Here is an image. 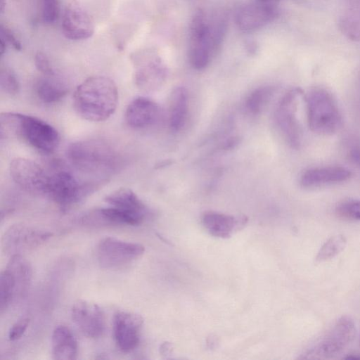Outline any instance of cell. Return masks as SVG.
Returning <instances> with one entry per match:
<instances>
[{"label":"cell","instance_id":"6da1fadb","mask_svg":"<svg viewBox=\"0 0 360 360\" xmlns=\"http://www.w3.org/2000/svg\"><path fill=\"white\" fill-rule=\"evenodd\" d=\"M118 91L114 81L104 76H93L76 89L74 108L83 119L91 122L108 120L115 111Z\"/></svg>","mask_w":360,"mask_h":360},{"label":"cell","instance_id":"7a4b0ae2","mask_svg":"<svg viewBox=\"0 0 360 360\" xmlns=\"http://www.w3.org/2000/svg\"><path fill=\"white\" fill-rule=\"evenodd\" d=\"M1 136L22 138L44 153H51L58 146V131L45 121L31 115L4 112L0 115Z\"/></svg>","mask_w":360,"mask_h":360},{"label":"cell","instance_id":"3957f363","mask_svg":"<svg viewBox=\"0 0 360 360\" xmlns=\"http://www.w3.org/2000/svg\"><path fill=\"white\" fill-rule=\"evenodd\" d=\"M305 101L308 124L312 131L331 135L340 129L342 115L330 92L323 88H314L307 94Z\"/></svg>","mask_w":360,"mask_h":360},{"label":"cell","instance_id":"277c9868","mask_svg":"<svg viewBox=\"0 0 360 360\" xmlns=\"http://www.w3.org/2000/svg\"><path fill=\"white\" fill-rule=\"evenodd\" d=\"M67 155L75 167L84 172H107L114 169L117 163L115 151L106 143L97 140L71 143Z\"/></svg>","mask_w":360,"mask_h":360},{"label":"cell","instance_id":"5b68a950","mask_svg":"<svg viewBox=\"0 0 360 360\" xmlns=\"http://www.w3.org/2000/svg\"><path fill=\"white\" fill-rule=\"evenodd\" d=\"M355 333L353 319L348 316H342L316 343L302 354L301 358H333L348 347L353 340Z\"/></svg>","mask_w":360,"mask_h":360},{"label":"cell","instance_id":"8992f818","mask_svg":"<svg viewBox=\"0 0 360 360\" xmlns=\"http://www.w3.org/2000/svg\"><path fill=\"white\" fill-rule=\"evenodd\" d=\"M93 188V186L80 184L70 172L62 170L49 175L45 195L66 210L81 201Z\"/></svg>","mask_w":360,"mask_h":360},{"label":"cell","instance_id":"52a82bcc","mask_svg":"<svg viewBox=\"0 0 360 360\" xmlns=\"http://www.w3.org/2000/svg\"><path fill=\"white\" fill-rule=\"evenodd\" d=\"M145 251L143 245L114 237L101 240L96 248V257L105 269H117L129 264L139 258Z\"/></svg>","mask_w":360,"mask_h":360},{"label":"cell","instance_id":"ba28073f","mask_svg":"<svg viewBox=\"0 0 360 360\" xmlns=\"http://www.w3.org/2000/svg\"><path fill=\"white\" fill-rule=\"evenodd\" d=\"M53 233L25 224H16L11 226L4 232L2 248L9 256L22 255L41 245Z\"/></svg>","mask_w":360,"mask_h":360},{"label":"cell","instance_id":"9c48e42d","mask_svg":"<svg viewBox=\"0 0 360 360\" xmlns=\"http://www.w3.org/2000/svg\"><path fill=\"white\" fill-rule=\"evenodd\" d=\"M212 38L204 12L197 10L190 25L188 57L191 65L196 70H202L210 62Z\"/></svg>","mask_w":360,"mask_h":360},{"label":"cell","instance_id":"30bf717a","mask_svg":"<svg viewBox=\"0 0 360 360\" xmlns=\"http://www.w3.org/2000/svg\"><path fill=\"white\" fill-rule=\"evenodd\" d=\"M302 94L298 88L288 91L281 99L276 111L279 129L286 141L294 148L300 147L302 140L301 127L297 117L299 98Z\"/></svg>","mask_w":360,"mask_h":360},{"label":"cell","instance_id":"8fae6325","mask_svg":"<svg viewBox=\"0 0 360 360\" xmlns=\"http://www.w3.org/2000/svg\"><path fill=\"white\" fill-rule=\"evenodd\" d=\"M136 86L143 91L160 88L165 80L167 70L161 58L153 52H143L132 58Z\"/></svg>","mask_w":360,"mask_h":360},{"label":"cell","instance_id":"7c38bea8","mask_svg":"<svg viewBox=\"0 0 360 360\" xmlns=\"http://www.w3.org/2000/svg\"><path fill=\"white\" fill-rule=\"evenodd\" d=\"M12 179L25 191L45 195L49 174L35 162L23 158L13 159L10 164Z\"/></svg>","mask_w":360,"mask_h":360},{"label":"cell","instance_id":"4fadbf2b","mask_svg":"<svg viewBox=\"0 0 360 360\" xmlns=\"http://www.w3.org/2000/svg\"><path fill=\"white\" fill-rule=\"evenodd\" d=\"M143 319L139 314L120 311L113 318V336L123 352L134 350L139 344Z\"/></svg>","mask_w":360,"mask_h":360},{"label":"cell","instance_id":"5bb4252c","mask_svg":"<svg viewBox=\"0 0 360 360\" xmlns=\"http://www.w3.org/2000/svg\"><path fill=\"white\" fill-rule=\"evenodd\" d=\"M71 316L74 323L85 336L98 338L104 333V314L96 304L86 300H77L72 307Z\"/></svg>","mask_w":360,"mask_h":360},{"label":"cell","instance_id":"9a60e30c","mask_svg":"<svg viewBox=\"0 0 360 360\" xmlns=\"http://www.w3.org/2000/svg\"><path fill=\"white\" fill-rule=\"evenodd\" d=\"M142 221L134 215L112 206L89 211L79 220L82 226L91 227L137 226Z\"/></svg>","mask_w":360,"mask_h":360},{"label":"cell","instance_id":"2e32d148","mask_svg":"<svg viewBox=\"0 0 360 360\" xmlns=\"http://www.w3.org/2000/svg\"><path fill=\"white\" fill-rule=\"evenodd\" d=\"M160 116L159 105L151 99L139 96L133 99L125 111V121L131 128L143 129L155 124Z\"/></svg>","mask_w":360,"mask_h":360},{"label":"cell","instance_id":"e0dca14e","mask_svg":"<svg viewBox=\"0 0 360 360\" xmlns=\"http://www.w3.org/2000/svg\"><path fill=\"white\" fill-rule=\"evenodd\" d=\"M276 15L275 4L257 1L242 7L237 13L236 22L243 31H252L263 27Z\"/></svg>","mask_w":360,"mask_h":360},{"label":"cell","instance_id":"ac0fdd59","mask_svg":"<svg viewBox=\"0 0 360 360\" xmlns=\"http://www.w3.org/2000/svg\"><path fill=\"white\" fill-rule=\"evenodd\" d=\"M61 26L64 36L71 40L89 39L95 30L94 22L89 15L77 7L66 9Z\"/></svg>","mask_w":360,"mask_h":360},{"label":"cell","instance_id":"d6986e66","mask_svg":"<svg viewBox=\"0 0 360 360\" xmlns=\"http://www.w3.org/2000/svg\"><path fill=\"white\" fill-rule=\"evenodd\" d=\"M351 176L348 169L340 166L314 167L303 172L300 184L304 188H316L346 181Z\"/></svg>","mask_w":360,"mask_h":360},{"label":"cell","instance_id":"ffe728a7","mask_svg":"<svg viewBox=\"0 0 360 360\" xmlns=\"http://www.w3.org/2000/svg\"><path fill=\"white\" fill-rule=\"evenodd\" d=\"M245 217L231 215L209 211L202 216V223L205 229L212 236L221 238H228L246 224Z\"/></svg>","mask_w":360,"mask_h":360},{"label":"cell","instance_id":"44dd1931","mask_svg":"<svg viewBox=\"0 0 360 360\" xmlns=\"http://www.w3.org/2000/svg\"><path fill=\"white\" fill-rule=\"evenodd\" d=\"M53 359L72 360L77 358L78 344L72 330L64 325L55 327L51 336Z\"/></svg>","mask_w":360,"mask_h":360},{"label":"cell","instance_id":"7402d4cb","mask_svg":"<svg viewBox=\"0 0 360 360\" xmlns=\"http://www.w3.org/2000/svg\"><path fill=\"white\" fill-rule=\"evenodd\" d=\"M105 201L110 206L131 214L142 221L147 213L144 203L129 188H121L112 191L105 198Z\"/></svg>","mask_w":360,"mask_h":360},{"label":"cell","instance_id":"603a6c76","mask_svg":"<svg viewBox=\"0 0 360 360\" xmlns=\"http://www.w3.org/2000/svg\"><path fill=\"white\" fill-rule=\"evenodd\" d=\"M188 98L185 88L178 86L175 88L171 94L169 124L171 129L179 131L186 123L188 114Z\"/></svg>","mask_w":360,"mask_h":360},{"label":"cell","instance_id":"cb8c5ba5","mask_svg":"<svg viewBox=\"0 0 360 360\" xmlns=\"http://www.w3.org/2000/svg\"><path fill=\"white\" fill-rule=\"evenodd\" d=\"M6 268L15 281L18 295H22L29 287L32 279V269L30 263L22 255H14L11 256Z\"/></svg>","mask_w":360,"mask_h":360},{"label":"cell","instance_id":"d4e9b609","mask_svg":"<svg viewBox=\"0 0 360 360\" xmlns=\"http://www.w3.org/2000/svg\"><path fill=\"white\" fill-rule=\"evenodd\" d=\"M35 91L41 101L52 103L62 99L68 93V88L62 82L46 77L38 80Z\"/></svg>","mask_w":360,"mask_h":360},{"label":"cell","instance_id":"484cf974","mask_svg":"<svg viewBox=\"0 0 360 360\" xmlns=\"http://www.w3.org/2000/svg\"><path fill=\"white\" fill-rule=\"evenodd\" d=\"M15 281L11 273L6 268L0 275V311L2 313L18 296Z\"/></svg>","mask_w":360,"mask_h":360},{"label":"cell","instance_id":"4316f807","mask_svg":"<svg viewBox=\"0 0 360 360\" xmlns=\"http://www.w3.org/2000/svg\"><path fill=\"white\" fill-rule=\"evenodd\" d=\"M273 88L270 86L259 87L252 91L245 101L247 110L252 114H259L273 94Z\"/></svg>","mask_w":360,"mask_h":360},{"label":"cell","instance_id":"83f0119b","mask_svg":"<svg viewBox=\"0 0 360 360\" xmlns=\"http://www.w3.org/2000/svg\"><path fill=\"white\" fill-rule=\"evenodd\" d=\"M346 244L347 240L344 236H332L318 251L315 258L316 262L320 263L335 257L344 250Z\"/></svg>","mask_w":360,"mask_h":360},{"label":"cell","instance_id":"f1b7e54d","mask_svg":"<svg viewBox=\"0 0 360 360\" xmlns=\"http://www.w3.org/2000/svg\"><path fill=\"white\" fill-rule=\"evenodd\" d=\"M340 217L352 221H360V199L345 200L335 209Z\"/></svg>","mask_w":360,"mask_h":360},{"label":"cell","instance_id":"f546056e","mask_svg":"<svg viewBox=\"0 0 360 360\" xmlns=\"http://www.w3.org/2000/svg\"><path fill=\"white\" fill-rule=\"evenodd\" d=\"M0 85L6 94L15 95L19 91V83L14 73L8 68H3L0 73Z\"/></svg>","mask_w":360,"mask_h":360},{"label":"cell","instance_id":"4dcf8cb0","mask_svg":"<svg viewBox=\"0 0 360 360\" xmlns=\"http://www.w3.org/2000/svg\"><path fill=\"white\" fill-rule=\"evenodd\" d=\"M41 11L44 22L49 24L53 23L59 14L58 0H41Z\"/></svg>","mask_w":360,"mask_h":360},{"label":"cell","instance_id":"1f68e13d","mask_svg":"<svg viewBox=\"0 0 360 360\" xmlns=\"http://www.w3.org/2000/svg\"><path fill=\"white\" fill-rule=\"evenodd\" d=\"M30 319L23 317L17 321L11 328L8 333V338L11 341H15L21 338L26 331L29 324Z\"/></svg>","mask_w":360,"mask_h":360},{"label":"cell","instance_id":"d6a6232c","mask_svg":"<svg viewBox=\"0 0 360 360\" xmlns=\"http://www.w3.org/2000/svg\"><path fill=\"white\" fill-rule=\"evenodd\" d=\"M34 63L37 69L46 76L53 75L54 72L46 56L37 52L34 57Z\"/></svg>","mask_w":360,"mask_h":360},{"label":"cell","instance_id":"836d02e7","mask_svg":"<svg viewBox=\"0 0 360 360\" xmlns=\"http://www.w3.org/2000/svg\"><path fill=\"white\" fill-rule=\"evenodd\" d=\"M1 37L8 43L11 44L15 49L21 50V44L17 39L14 34L6 27L1 25Z\"/></svg>","mask_w":360,"mask_h":360},{"label":"cell","instance_id":"e575fe53","mask_svg":"<svg viewBox=\"0 0 360 360\" xmlns=\"http://www.w3.org/2000/svg\"><path fill=\"white\" fill-rule=\"evenodd\" d=\"M350 160L357 165H360V146H353L349 153Z\"/></svg>","mask_w":360,"mask_h":360},{"label":"cell","instance_id":"d590c367","mask_svg":"<svg viewBox=\"0 0 360 360\" xmlns=\"http://www.w3.org/2000/svg\"><path fill=\"white\" fill-rule=\"evenodd\" d=\"M172 345L169 342H164L160 347V352L162 356H167L172 352Z\"/></svg>","mask_w":360,"mask_h":360},{"label":"cell","instance_id":"8d00e7d4","mask_svg":"<svg viewBox=\"0 0 360 360\" xmlns=\"http://www.w3.org/2000/svg\"><path fill=\"white\" fill-rule=\"evenodd\" d=\"M257 1H259L263 2V3H266V4H276V3L278 0H257Z\"/></svg>","mask_w":360,"mask_h":360}]
</instances>
